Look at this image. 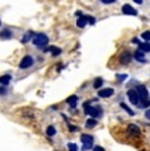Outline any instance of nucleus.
Returning a JSON list of instances; mask_svg holds the SVG:
<instances>
[{"label":"nucleus","mask_w":150,"mask_h":151,"mask_svg":"<svg viewBox=\"0 0 150 151\" xmlns=\"http://www.w3.org/2000/svg\"><path fill=\"white\" fill-rule=\"evenodd\" d=\"M102 3H105V4H111V3H114L115 0H101Z\"/></svg>","instance_id":"27"},{"label":"nucleus","mask_w":150,"mask_h":151,"mask_svg":"<svg viewBox=\"0 0 150 151\" xmlns=\"http://www.w3.org/2000/svg\"><path fill=\"white\" fill-rule=\"evenodd\" d=\"M0 37H6V39H11L12 37V32L11 31H8V29H6V31H3L1 34H0Z\"/></svg>","instance_id":"21"},{"label":"nucleus","mask_w":150,"mask_h":151,"mask_svg":"<svg viewBox=\"0 0 150 151\" xmlns=\"http://www.w3.org/2000/svg\"><path fill=\"white\" fill-rule=\"evenodd\" d=\"M143 54L145 52H142V51H136V54H134V58H136L138 62H141V63H146V59H145V56H143Z\"/></svg>","instance_id":"12"},{"label":"nucleus","mask_w":150,"mask_h":151,"mask_svg":"<svg viewBox=\"0 0 150 151\" xmlns=\"http://www.w3.org/2000/svg\"><path fill=\"white\" fill-rule=\"evenodd\" d=\"M55 134H57V130H55L54 126H48L47 127V135L48 137H54Z\"/></svg>","instance_id":"20"},{"label":"nucleus","mask_w":150,"mask_h":151,"mask_svg":"<svg viewBox=\"0 0 150 151\" xmlns=\"http://www.w3.org/2000/svg\"><path fill=\"white\" fill-rule=\"evenodd\" d=\"M32 64H34V59H32L30 55H27V56H24L22 59V62L19 63V68H22V70H26V68H28V67H31Z\"/></svg>","instance_id":"5"},{"label":"nucleus","mask_w":150,"mask_h":151,"mask_svg":"<svg viewBox=\"0 0 150 151\" xmlns=\"http://www.w3.org/2000/svg\"><path fill=\"white\" fill-rule=\"evenodd\" d=\"M142 37H143L145 40H146L147 43H149V39H150V32L149 31H146V32H143V34H142Z\"/></svg>","instance_id":"25"},{"label":"nucleus","mask_w":150,"mask_h":151,"mask_svg":"<svg viewBox=\"0 0 150 151\" xmlns=\"http://www.w3.org/2000/svg\"><path fill=\"white\" fill-rule=\"evenodd\" d=\"M122 12H123L125 15H133V16L138 15L137 9H136V8H133V7H131L130 4H125V6L122 7Z\"/></svg>","instance_id":"7"},{"label":"nucleus","mask_w":150,"mask_h":151,"mask_svg":"<svg viewBox=\"0 0 150 151\" xmlns=\"http://www.w3.org/2000/svg\"><path fill=\"white\" fill-rule=\"evenodd\" d=\"M119 62H121L122 64H129V63L131 62V54L129 51L122 52L121 58H119Z\"/></svg>","instance_id":"8"},{"label":"nucleus","mask_w":150,"mask_h":151,"mask_svg":"<svg viewBox=\"0 0 150 151\" xmlns=\"http://www.w3.org/2000/svg\"><path fill=\"white\" fill-rule=\"evenodd\" d=\"M68 150L70 151H78V147L75 143H68Z\"/></svg>","instance_id":"23"},{"label":"nucleus","mask_w":150,"mask_h":151,"mask_svg":"<svg viewBox=\"0 0 150 151\" xmlns=\"http://www.w3.org/2000/svg\"><path fill=\"white\" fill-rule=\"evenodd\" d=\"M113 94H114L113 88H105V90H101V91L98 92L99 98H110Z\"/></svg>","instance_id":"10"},{"label":"nucleus","mask_w":150,"mask_h":151,"mask_svg":"<svg viewBox=\"0 0 150 151\" xmlns=\"http://www.w3.org/2000/svg\"><path fill=\"white\" fill-rule=\"evenodd\" d=\"M6 92H7V90L4 88V87H0V94H1V95H6Z\"/></svg>","instance_id":"28"},{"label":"nucleus","mask_w":150,"mask_h":151,"mask_svg":"<svg viewBox=\"0 0 150 151\" xmlns=\"http://www.w3.org/2000/svg\"><path fill=\"white\" fill-rule=\"evenodd\" d=\"M32 36H34V32L32 31H28L24 36H23V39H22V43H27V42H30V40L32 39Z\"/></svg>","instance_id":"17"},{"label":"nucleus","mask_w":150,"mask_h":151,"mask_svg":"<svg viewBox=\"0 0 150 151\" xmlns=\"http://www.w3.org/2000/svg\"><path fill=\"white\" fill-rule=\"evenodd\" d=\"M128 131H129V134L133 135V137H138V135L141 134V131H139V127L137 124H129Z\"/></svg>","instance_id":"9"},{"label":"nucleus","mask_w":150,"mask_h":151,"mask_svg":"<svg viewBox=\"0 0 150 151\" xmlns=\"http://www.w3.org/2000/svg\"><path fill=\"white\" fill-rule=\"evenodd\" d=\"M44 51H46V52L50 51L52 55H54V56H58V55L62 54V48H59V47H55V46H51L50 48H46Z\"/></svg>","instance_id":"11"},{"label":"nucleus","mask_w":150,"mask_h":151,"mask_svg":"<svg viewBox=\"0 0 150 151\" xmlns=\"http://www.w3.org/2000/svg\"><path fill=\"white\" fill-rule=\"evenodd\" d=\"M137 4H142V0H134Z\"/></svg>","instance_id":"31"},{"label":"nucleus","mask_w":150,"mask_h":151,"mask_svg":"<svg viewBox=\"0 0 150 151\" xmlns=\"http://www.w3.org/2000/svg\"><path fill=\"white\" fill-rule=\"evenodd\" d=\"M128 96L130 99V102L136 106H139V98H138V94H137L136 90H129L128 91Z\"/></svg>","instance_id":"6"},{"label":"nucleus","mask_w":150,"mask_h":151,"mask_svg":"<svg viewBox=\"0 0 150 151\" xmlns=\"http://www.w3.org/2000/svg\"><path fill=\"white\" fill-rule=\"evenodd\" d=\"M77 100H78L77 95H72V96L67 98V103L71 106V107H75V106H77Z\"/></svg>","instance_id":"16"},{"label":"nucleus","mask_w":150,"mask_h":151,"mask_svg":"<svg viewBox=\"0 0 150 151\" xmlns=\"http://www.w3.org/2000/svg\"><path fill=\"white\" fill-rule=\"evenodd\" d=\"M145 116H146L147 119H149V118H150V111H149V109H147V111L145 112Z\"/></svg>","instance_id":"29"},{"label":"nucleus","mask_w":150,"mask_h":151,"mask_svg":"<svg viewBox=\"0 0 150 151\" xmlns=\"http://www.w3.org/2000/svg\"><path fill=\"white\" fill-rule=\"evenodd\" d=\"M80 140H82V143H83V150H90V148L93 147L94 139H93V137H91V135L83 134L82 137H80Z\"/></svg>","instance_id":"4"},{"label":"nucleus","mask_w":150,"mask_h":151,"mask_svg":"<svg viewBox=\"0 0 150 151\" xmlns=\"http://www.w3.org/2000/svg\"><path fill=\"white\" fill-rule=\"evenodd\" d=\"M32 43H34L36 47H46L48 44V37H47V35H44V34H38V35H35V37L32 39Z\"/></svg>","instance_id":"3"},{"label":"nucleus","mask_w":150,"mask_h":151,"mask_svg":"<svg viewBox=\"0 0 150 151\" xmlns=\"http://www.w3.org/2000/svg\"><path fill=\"white\" fill-rule=\"evenodd\" d=\"M87 24V20H86V17H85V15L83 16H80L79 19L77 20V26L79 27V28H85V26Z\"/></svg>","instance_id":"14"},{"label":"nucleus","mask_w":150,"mask_h":151,"mask_svg":"<svg viewBox=\"0 0 150 151\" xmlns=\"http://www.w3.org/2000/svg\"><path fill=\"white\" fill-rule=\"evenodd\" d=\"M139 98V107H149V92L145 86H138L136 88Z\"/></svg>","instance_id":"1"},{"label":"nucleus","mask_w":150,"mask_h":151,"mask_svg":"<svg viewBox=\"0 0 150 151\" xmlns=\"http://www.w3.org/2000/svg\"><path fill=\"white\" fill-rule=\"evenodd\" d=\"M83 107H85V112H86V114L91 115L94 119H95V118H99L101 115H102V109H101V107H91L90 102H86L85 104H83Z\"/></svg>","instance_id":"2"},{"label":"nucleus","mask_w":150,"mask_h":151,"mask_svg":"<svg viewBox=\"0 0 150 151\" xmlns=\"http://www.w3.org/2000/svg\"><path fill=\"white\" fill-rule=\"evenodd\" d=\"M93 150H94V151H105V148L101 147V146H95V147H94Z\"/></svg>","instance_id":"26"},{"label":"nucleus","mask_w":150,"mask_h":151,"mask_svg":"<svg viewBox=\"0 0 150 151\" xmlns=\"http://www.w3.org/2000/svg\"><path fill=\"white\" fill-rule=\"evenodd\" d=\"M103 84V79L102 78H96L95 80H94V88H101Z\"/></svg>","instance_id":"19"},{"label":"nucleus","mask_w":150,"mask_h":151,"mask_svg":"<svg viewBox=\"0 0 150 151\" xmlns=\"http://www.w3.org/2000/svg\"><path fill=\"white\" fill-rule=\"evenodd\" d=\"M139 51L142 52H149L150 51V44L149 43H139Z\"/></svg>","instance_id":"15"},{"label":"nucleus","mask_w":150,"mask_h":151,"mask_svg":"<svg viewBox=\"0 0 150 151\" xmlns=\"http://www.w3.org/2000/svg\"><path fill=\"white\" fill-rule=\"evenodd\" d=\"M96 119H94V118H91V119H88L87 122H86V127L87 128H93V127H95L96 126Z\"/></svg>","instance_id":"18"},{"label":"nucleus","mask_w":150,"mask_h":151,"mask_svg":"<svg viewBox=\"0 0 150 151\" xmlns=\"http://www.w3.org/2000/svg\"><path fill=\"white\" fill-rule=\"evenodd\" d=\"M131 42H133V43H137V44H139V40H138V39H137V37H134V39H133V40H131Z\"/></svg>","instance_id":"30"},{"label":"nucleus","mask_w":150,"mask_h":151,"mask_svg":"<svg viewBox=\"0 0 150 151\" xmlns=\"http://www.w3.org/2000/svg\"><path fill=\"white\" fill-rule=\"evenodd\" d=\"M0 24H1V22H0Z\"/></svg>","instance_id":"32"},{"label":"nucleus","mask_w":150,"mask_h":151,"mask_svg":"<svg viewBox=\"0 0 150 151\" xmlns=\"http://www.w3.org/2000/svg\"><path fill=\"white\" fill-rule=\"evenodd\" d=\"M11 82V75H1L0 76V84H3V86H7L8 83Z\"/></svg>","instance_id":"13"},{"label":"nucleus","mask_w":150,"mask_h":151,"mask_svg":"<svg viewBox=\"0 0 150 151\" xmlns=\"http://www.w3.org/2000/svg\"><path fill=\"white\" fill-rule=\"evenodd\" d=\"M121 107H122V109H123L126 112H128L129 115H131V116H133V115H134V111H131V110L129 109V107H128V106H126V104H125V103H121Z\"/></svg>","instance_id":"22"},{"label":"nucleus","mask_w":150,"mask_h":151,"mask_svg":"<svg viewBox=\"0 0 150 151\" xmlns=\"http://www.w3.org/2000/svg\"><path fill=\"white\" fill-rule=\"evenodd\" d=\"M85 17H86V20H87L90 24H94L95 23V17H93V16H87V15H85Z\"/></svg>","instance_id":"24"}]
</instances>
